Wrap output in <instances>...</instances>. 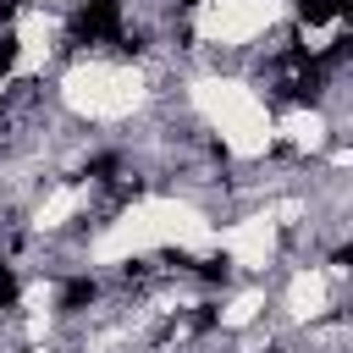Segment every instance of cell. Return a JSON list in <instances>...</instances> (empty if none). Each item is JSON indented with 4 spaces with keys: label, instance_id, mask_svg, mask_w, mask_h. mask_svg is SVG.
<instances>
[{
    "label": "cell",
    "instance_id": "obj_2",
    "mask_svg": "<svg viewBox=\"0 0 353 353\" xmlns=\"http://www.w3.org/2000/svg\"><path fill=\"white\" fill-rule=\"evenodd\" d=\"M17 298H22V276H17V265H11V259H0V314H6V309H17Z\"/></svg>",
    "mask_w": 353,
    "mask_h": 353
},
{
    "label": "cell",
    "instance_id": "obj_1",
    "mask_svg": "<svg viewBox=\"0 0 353 353\" xmlns=\"http://www.w3.org/2000/svg\"><path fill=\"white\" fill-rule=\"evenodd\" d=\"M347 0H298V28H342Z\"/></svg>",
    "mask_w": 353,
    "mask_h": 353
}]
</instances>
